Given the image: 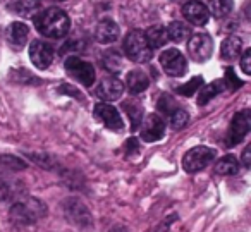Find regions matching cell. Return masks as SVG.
Masks as SVG:
<instances>
[{
    "instance_id": "obj_1",
    "label": "cell",
    "mask_w": 251,
    "mask_h": 232,
    "mask_svg": "<svg viewBox=\"0 0 251 232\" xmlns=\"http://www.w3.org/2000/svg\"><path fill=\"white\" fill-rule=\"evenodd\" d=\"M35 26L38 33L47 38H62L71 28L69 16L59 7H50L35 16Z\"/></svg>"
},
{
    "instance_id": "obj_2",
    "label": "cell",
    "mask_w": 251,
    "mask_h": 232,
    "mask_svg": "<svg viewBox=\"0 0 251 232\" xmlns=\"http://www.w3.org/2000/svg\"><path fill=\"white\" fill-rule=\"evenodd\" d=\"M47 215V205L36 198L18 200L11 206V220L18 225H29Z\"/></svg>"
},
{
    "instance_id": "obj_3",
    "label": "cell",
    "mask_w": 251,
    "mask_h": 232,
    "mask_svg": "<svg viewBox=\"0 0 251 232\" xmlns=\"http://www.w3.org/2000/svg\"><path fill=\"white\" fill-rule=\"evenodd\" d=\"M64 215L71 225H74L83 232L91 231V227H93V217H91L90 210L77 198H67L64 201Z\"/></svg>"
},
{
    "instance_id": "obj_4",
    "label": "cell",
    "mask_w": 251,
    "mask_h": 232,
    "mask_svg": "<svg viewBox=\"0 0 251 232\" xmlns=\"http://www.w3.org/2000/svg\"><path fill=\"white\" fill-rule=\"evenodd\" d=\"M124 52L127 59H131L136 64H145L151 59L153 49L148 45L147 36L141 31H131L124 40Z\"/></svg>"
},
{
    "instance_id": "obj_5",
    "label": "cell",
    "mask_w": 251,
    "mask_h": 232,
    "mask_svg": "<svg viewBox=\"0 0 251 232\" xmlns=\"http://www.w3.org/2000/svg\"><path fill=\"white\" fill-rule=\"evenodd\" d=\"M215 158V150L208 148V146H196V148H191L182 158V167H184L186 172L195 174L203 170L206 165L213 162Z\"/></svg>"
},
{
    "instance_id": "obj_6",
    "label": "cell",
    "mask_w": 251,
    "mask_h": 232,
    "mask_svg": "<svg viewBox=\"0 0 251 232\" xmlns=\"http://www.w3.org/2000/svg\"><path fill=\"white\" fill-rule=\"evenodd\" d=\"M66 71L69 76H73L74 79H77L84 86H91L95 83V77H97L95 67L90 62L81 60L79 57L74 55L66 60Z\"/></svg>"
},
{
    "instance_id": "obj_7",
    "label": "cell",
    "mask_w": 251,
    "mask_h": 232,
    "mask_svg": "<svg viewBox=\"0 0 251 232\" xmlns=\"http://www.w3.org/2000/svg\"><path fill=\"white\" fill-rule=\"evenodd\" d=\"M160 64L164 71L172 77L184 76L188 71V60L177 49H169L160 55Z\"/></svg>"
},
{
    "instance_id": "obj_8",
    "label": "cell",
    "mask_w": 251,
    "mask_h": 232,
    "mask_svg": "<svg viewBox=\"0 0 251 232\" xmlns=\"http://www.w3.org/2000/svg\"><path fill=\"white\" fill-rule=\"evenodd\" d=\"M251 129V112L250 110H241L232 117L230 122L229 134H227V146H234L239 141H243L244 136L250 132Z\"/></svg>"
},
{
    "instance_id": "obj_9",
    "label": "cell",
    "mask_w": 251,
    "mask_h": 232,
    "mask_svg": "<svg viewBox=\"0 0 251 232\" xmlns=\"http://www.w3.org/2000/svg\"><path fill=\"white\" fill-rule=\"evenodd\" d=\"M188 50L189 55L196 60V62H205L210 59L213 50V42L208 35L205 33H198V35H193L188 42Z\"/></svg>"
},
{
    "instance_id": "obj_10",
    "label": "cell",
    "mask_w": 251,
    "mask_h": 232,
    "mask_svg": "<svg viewBox=\"0 0 251 232\" xmlns=\"http://www.w3.org/2000/svg\"><path fill=\"white\" fill-rule=\"evenodd\" d=\"M95 117L105 126V128L112 129V131H122L124 129V122H122V117L119 114L117 108H114L108 103H97L93 110Z\"/></svg>"
},
{
    "instance_id": "obj_11",
    "label": "cell",
    "mask_w": 251,
    "mask_h": 232,
    "mask_svg": "<svg viewBox=\"0 0 251 232\" xmlns=\"http://www.w3.org/2000/svg\"><path fill=\"white\" fill-rule=\"evenodd\" d=\"M29 59H31L33 66L38 69H49L53 60V49L49 43L35 40L29 47Z\"/></svg>"
},
{
    "instance_id": "obj_12",
    "label": "cell",
    "mask_w": 251,
    "mask_h": 232,
    "mask_svg": "<svg viewBox=\"0 0 251 232\" xmlns=\"http://www.w3.org/2000/svg\"><path fill=\"white\" fill-rule=\"evenodd\" d=\"M165 132V124L162 121V117H158L157 114H150L145 119L143 126H141V139L147 143L158 141L164 138Z\"/></svg>"
},
{
    "instance_id": "obj_13",
    "label": "cell",
    "mask_w": 251,
    "mask_h": 232,
    "mask_svg": "<svg viewBox=\"0 0 251 232\" xmlns=\"http://www.w3.org/2000/svg\"><path fill=\"white\" fill-rule=\"evenodd\" d=\"M182 14H184V18L195 26L206 25L210 18V12H208V9H206V5H203L201 2H196V0L186 2V4L182 5Z\"/></svg>"
},
{
    "instance_id": "obj_14",
    "label": "cell",
    "mask_w": 251,
    "mask_h": 232,
    "mask_svg": "<svg viewBox=\"0 0 251 232\" xmlns=\"http://www.w3.org/2000/svg\"><path fill=\"white\" fill-rule=\"evenodd\" d=\"M28 35H29V28L25 23H12L7 29L9 45L16 50H21L26 45V42H28Z\"/></svg>"
},
{
    "instance_id": "obj_15",
    "label": "cell",
    "mask_w": 251,
    "mask_h": 232,
    "mask_svg": "<svg viewBox=\"0 0 251 232\" xmlns=\"http://www.w3.org/2000/svg\"><path fill=\"white\" fill-rule=\"evenodd\" d=\"M124 86L121 81L117 79H105L103 83H100V86L97 88V97L103 102H114L117 98H121Z\"/></svg>"
},
{
    "instance_id": "obj_16",
    "label": "cell",
    "mask_w": 251,
    "mask_h": 232,
    "mask_svg": "<svg viewBox=\"0 0 251 232\" xmlns=\"http://www.w3.org/2000/svg\"><path fill=\"white\" fill-rule=\"evenodd\" d=\"M121 31H119V26L115 25L110 19H105V21L98 23L97 31H95V38L100 43H112L119 38Z\"/></svg>"
},
{
    "instance_id": "obj_17",
    "label": "cell",
    "mask_w": 251,
    "mask_h": 232,
    "mask_svg": "<svg viewBox=\"0 0 251 232\" xmlns=\"http://www.w3.org/2000/svg\"><path fill=\"white\" fill-rule=\"evenodd\" d=\"M40 7H42V2L40 0H14L9 9L14 12H18L19 16H25V18H31V16H36L40 12Z\"/></svg>"
},
{
    "instance_id": "obj_18",
    "label": "cell",
    "mask_w": 251,
    "mask_h": 232,
    "mask_svg": "<svg viewBox=\"0 0 251 232\" xmlns=\"http://www.w3.org/2000/svg\"><path fill=\"white\" fill-rule=\"evenodd\" d=\"M241 49H243V42L239 36H229L222 42V49H220L222 59L227 62H232L241 55Z\"/></svg>"
},
{
    "instance_id": "obj_19",
    "label": "cell",
    "mask_w": 251,
    "mask_h": 232,
    "mask_svg": "<svg viewBox=\"0 0 251 232\" xmlns=\"http://www.w3.org/2000/svg\"><path fill=\"white\" fill-rule=\"evenodd\" d=\"M126 83H127V88H129L131 93L138 95L141 91H145L148 86H150V79L145 73L141 71H131L126 77Z\"/></svg>"
},
{
    "instance_id": "obj_20",
    "label": "cell",
    "mask_w": 251,
    "mask_h": 232,
    "mask_svg": "<svg viewBox=\"0 0 251 232\" xmlns=\"http://www.w3.org/2000/svg\"><path fill=\"white\" fill-rule=\"evenodd\" d=\"M23 191V186L14 180H9L5 177H0V201H11L18 198Z\"/></svg>"
},
{
    "instance_id": "obj_21",
    "label": "cell",
    "mask_w": 251,
    "mask_h": 232,
    "mask_svg": "<svg viewBox=\"0 0 251 232\" xmlns=\"http://www.w3.org/2000/svg\"><path fill=\"white\" fill-rule=\"evenodd\" d=\"M145 36H147V42L151 49H160V47H164L165 43L169 42L167 31H165L164 26H151V28L145 33Z\"/></svg>"
},
{
    "instance_id": "obj_22",
    "label": "cell",
    "mask_w": 251,
    "mask_h": 232,
    "mask_svg": "<svg viewBox=\"0 0 251 232\" xmlns=\"http://www.w3.org/2000/svg\"><path fill=\"white\" fill-rule=\"evenodd\" d=\"M215 172L220 176H236L239 172V162L234 155H226L217 162Z\"/></svg>"
},
{
    "instance_id": "obj_23",
    "label": "cell",
    "mask_w": 251,
    "mask_h": 232,
    "mask_svg": "<svg viewBox=\"0 0 251 232\" xmlns=\"http://www.w3.org/2000/svg\"><path fill=\"white\" fill-rule=\"evenodd\" d=\"M224 88H226V81H213V83L203 86V90L200 91V95H198V103L200 105L208 103L213 97H217L219 93H222Z\"/></svg>"
},
{
    "instance_id": "obj_24",
    "label": "cell",
    "mask_w": 251,
    "mask_h": 232,
    "mask_svg": "<svg viewBox=\"0 0 251 232\" xmlns=\"http://www.w3.org/2000/svg\"><path fill=\"white\" fill-rule=\"evenodd\" d=\"M165 31H167L169 40H172V42L179 43V42H184V40L189 38V28L179 21L171 23V25L165 28Z\"/></svg>"
},
{
    "instance_id": "obj_25",
    "label": "cell",
    "mask_w": 251,
    "mask_h": 232,
    "mask_svg": "<svg viewBox=\"0 0 251 232\" xmlns=\"http://www.w3.org/2000/svg\"><path fill=\"white\" fill-rule=\"evenodd\" d=\"M232 7H234L232 0H210V5L206 9H208V12H212L213 18L220 19V18H226L232 11Z\"/></svg>"
},
{
    "instance_id": "obj_26",
    "label": "cell",
    "mask_w": 251,
    "mask_h": 232,
    "mask_svg": "<svg viewBox=\"0 0 251 232\" xmlns=\"http://www.w3.org/2000/svg\"><path fill=\"white\" fill-rule=\"evenodd\" d=\"M122 108H126V114L129 115L131 122H133V129H136L138 124H141L143 107H141L136 100H127V102H124V103H122Z\"/></svg>"
},
{
    "instance_id": "obj_27",
    "label": "cell",
    "mask_w": 251,
    "mask_h": 232,
    "mask_svg": "<svg viewBox=\"0 0 251 232\" xmlns=\"http://www.w3.org/2000/svg\"><path fill=\"white\" fill-rule=\"evenodd\" d=\"M0 169L4 170H25L26 163L12 155H0Z\"/></svg>"
},
{
    "instance_id": "obj_28",
    "label": "cell",
    "mask_w": 251,
    "mask_h": 232,
    "mask_svg": "<svg viewBox=\"0 0 251 232\" xmlns=\"http://www.w3.org/2000/svg\"><path fill=\"white\" fill-rule=\"evenodd\" d=\"M103 64H105V67H107V69L110 71V73H119V71L122 69V59H121V55H119L117 52H114V50H108V52L105 53Z\"/></svg>"
},
{
    "instance_id": "obj_29",
    "label": "cell",
    "mask_w": 251,
    "mask_h": 232,
    "mask_svg": "<svg viewBox=\"0 0 251 232\" xmlns=\"http://www.w3.org/2000/svg\"><path fill=\"white\" fill-rule=\"evenodd\" d=\"M189 121V115L186 110H182V108H176L174 112L171 114V124L174 129H181L184 128L186 124H188Z\"/></svg>"
},
{
    "instance_id": "obj_30",
    "label": "cell",
    "mask_w": 251,
    "mask_h": 232,
    "mask_svg": "<svg viewBox=\"0 0 251 232\" xmlns=\"http://www.w3.org/2000/svg\"><path fill=\"white\" fill-rule=\"evenodd\" d=\"M201 83H203L201 77H193V79L189 81L188 84L177 88V93L182 95V97H193V95H195V91H196V88L201 86Z\"/></svg>"
},
{
    "instance_id": "obj_31",
    "label": "cell",
    "mask_w": 251,
    "mask_h": 232,
    "mask_svg": "<svg viewBox=\"0 0 251 232\" xmlns=\"http://www.w3.org/2000/svg\"><path fill=\"white\" fill-rule=\"evenodd\" d=\"M176 108H179L177 103H176L174 98H171L169 95H164V97H162L160 100H158V110H162L164 114L171 115L172 112L176 110Z\"/></svg>"
},
{
    "instance_id": "obj_32",
    "label": "cell",
    "mask_w": 251,
    "mask_h": 232,
    "mask_svg": "<svg viewBox=\"0 0 251 232\" xmlns=\"http://www.w3.org/2000/svg\"><path fill=\"white\" fill-rule=\"evenodd\" d=\"M241 69L244 74H251V50H246L241 57Z\"/></svg>"
},
{
    "instance_id": "obj_33",
    "label": "cell",
    "mask_w": 251,
    "mask_h": 232,
    "mask_svg": "<svg viewBox=\"0 0 251 232\" xmlns=\"http://www.w3.org/2000/svg\"><path fill=\"white\" fill-rule=\"evenodd\" d=\"M227 77H229V79L232 81V83H230V84H232V88H239L241 84H243V81H239L236 76H234L232 69H229V71H227Z\"/></svg>"
},
{
    "instance_id": "obj_34",
    "label": "cell",
    "mask_w": 251,
    "mask_h": 232,
    "mask_svg": "<svg viewBox=\"0 0 251 232\" xmlns=\"http://www.w3.org/2000/svg\"><path fill=\"white\" fill-rule=\"evenodd\" d=\"M126 150H127V153H134L138 152V141L134 138H131L129 141H127V145H126Z\"/></svg>"
},
{
    "instance_id": "obj_35",
    "label": "cell",
    "mask_w": 251,
    "mask_h": 232,
    "mask_svg": "<svg viewBox=\"0 0 251 232\" xmlns=\"http://www.w3.org/2000/svg\"><path fill=\"white\" fill-rule=\"evenodd\" d=\"M243 162H244V165H246V167L251 165V146H248V148L244 150V153H243Z\"/></svg>"
},
{
    "instance_id": "obj_36",
    "label": "cell",
    "mask_w": 251,
    "mask_h": 232,
    "mask_svg": "<svg viewBox=\"0 0 251 232\" xmlns=\"http://www.w3.org/2000/svg\"><path fill=\"white\" fill-rule=\"evenodd\" d=\"M110 232H127V231H126L124 227H114V229H112Z\"/></svg>"
}]
</instances>
